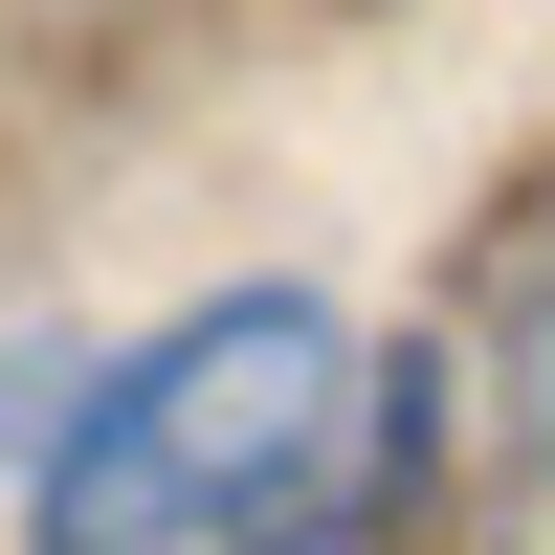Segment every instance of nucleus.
<instances>
[{"label":"nucleus","mask_w":555,"mask_h":555,"mask_svg":"<svg viewBox=\"0 0 555 555\" xmlns=\"http://www.w3.org/2000/svg\"><path fill=\"white\" fill-rule=\"evenodd\" d=\"M423 356H378L334 289H222L67 378V444L23 467V555H334L423 467Z\"/></svg>","instance_id":"1"},{"label":"nucleus","mask_w":555,"mask_h":555,"mask_svg":"<svg viewBox=\"0 0 555 555\" xmlns=\"http://www.w3.org/2000/svg\"><path fill=\"white\" fill-rule=\"evenodd\" d=\"M444 444H467V533H489V555H555V201H512L489 267H467Z\"/></svg>","instance_id":"2"}]
</instances>
